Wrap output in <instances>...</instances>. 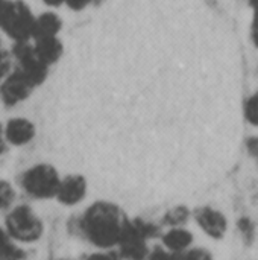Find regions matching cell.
Masks as SVG:
<instances>
[{
  "mask_svg": "<svg viewBox=\"0 0 258 260\" xmlns=\"http://www.w3.org/2000/svg\"><path fill=\"white\" fill-rule=\"evenodd\" d=\"M239 229L242 230L245 238H248L249 241L252 239V236H254V222L251 219H246V218L240 219L239 221Z\"/></svg>",
  "mask_w": 258,
  "mask_h": 260,
  "instance_id": "ffe728a7",
  "label": "cell"
},
{
  "mask_svg": "<svg viewBox=\"0 0 258 260\" xmlns=\"http://www.w3.org/2000/svg\"><path fill=\"white\" fill-rule=\"evenodd\" d=\"M149 260H182V254L179 253H167L163 248H155Z\"/></svg>",
  "mask_w": 258,
  "mask_h": 260,
  "instance_id": "e0dca14e",
  "label": "cell"
},
{
  "mask_svg": "<svg viewBox=\"0 0 258 260\" xmlns=\"http://www.w3.org/2000/svg\"><path fill=\"white\" fill-rule=\"evenodd\" d=\"M182 260H213L211 259V254L205 250H201V248H196V250H192L190 253L187 254H182Z\"/></svg>",
  "mask_w": 258,
  "mask_h": 260,
  "instance_id": "d6986e66",
  "label": "cell"
},
{
  "mask_svg": "<svg viewBox=\"0 0 258 260\" xmlns=\"http://www.w3.org/2000/svg\"><path fill=\"white\" fill-rule=\"evenodd\" d=\"M35 136L33 125L26 119H12L6 125V139L12 145H26Z\"/></svg>",
  "mask_w": 258,
  "mask_h": 260,
  "instance_id": "8fae6325",
  "label": "cell"
},
{
  "mask_svg": "<svg viewBox=\"0 0 258 260\" xmlns=\"http://www.w3.org/2000/svg\"><path fill=\"white\" fill-rule=\"evenodd\" d=\"M128 224L129 221L123 210L109 203L93 204L79 221L84 236L102 248L119 245Z\"/></svg>",
  "mask_w": 258,
  "mask_h": 260,
  "instance_id": "6da1fadb",
  "label": "cell"
},
{
  "mask_svg": "<svg viewBox=\"0 0 258 260\" xmlns=\"http://www.w3.org/2000/svg\"><path fill=\"white\" fill-rule=\"evenodd\" d=\"M47 5H50V6H58V5H61L64 0H44Z\"/></svg>",
  "mask_w": 258,
  "mask_h": 260,
  "instance_id": "d4e9b609",
  "label": "cell"
},
{
  "mask_svg": "<svg viewBox=\"0 0 258 260\" xmlns=\"http://www.w3.org/2000/svg\"><path fill=\"white\" fill-rule=\"evenodd\" d=\"M15 59L18 61V70L32 82V85H40L47 75V66H44L36 56L33 46L27 43H15L12 50Z\"/></svg>",
  "mask_w": 258,
  "mask_h": 260,
  "instance_id": "5b68a950",
  "label": "cell"
},
{
  "mask_svg": "<svg viewBox=\"0 0 258 260\" xmlns=\"http://www.w3.org/2000/svg\"><path fill=\"white\" fill-rule=\"evenodd\" d=\"M148 238L141 233L137 221H129L128 229L125 230L119 247H120V257L126 260H146L148 257Z\"/></svg>",
  "mask_w": 258,
  "mask_h": 260,
  "instance_id": "8992f818",
  "label": "cell"
},
{
  "mask_svg": "<svg viewBox=\"0 0 258 260\" xmlns=\"http://www.w3.org/2000/svg\"><path fill=\"white\" fill-rule=\"evenodd\" d=\"M61 29V18L56 14L46 12L35 18L33 23V38H43V37H56V34Z\"/></svg>",
  "mask_w": 258,
  "mask_h": 260,
  "instance_id": "7c38bea8",
  "label": "cell"
},
{
  "mask_svg": "<svg viewBox=\"0 0 258 260\" xmlns=\"http://www.w3.org/2000/svg\"><path fill=\"white\" fill-rule=\"evenodd\" d=\"M85 190H87L85 180L81 175H70L64 181H59L56 197L62 204L75 206L85 197Z\"/></svg>",
  "mask_w": 258,
  "mask_h": 260,
  "instance_id": "9c48e42d",
  "label": "cell"
},
{
  "mask_svg": "<svg viewBox=\"0 0 258 260\" xmlns=\"http://www.w3.org/2000/svg\"><path fill=\"white\" fill-rule=\"evenodd\" d=\"M246 117L252 125H257L258 120V99L257 96L254 94L252 98H249V101L246 102V108H245Z\"/></svg>",
  "mask_w": 258,
  "mask_h": 260,
  "instance_id": "2e32d148",
  "label": "cell"
},
{
  "mask_svg": "<svg viewBox=\"0 0 258 260\" xmlns=\"http://www.w3.org/2000/svg\"><path fill=\"white\" fill-rule=\"evenodd\" d=\"M23 257H24V253L18 250L17 247H14L12 244H9L6 250L0 254V260H21Z\"/></svg>",
  "mask_w": 258,
  "mask_h": 260,
  "instance_id": "ac0fdd59",
  "label": "cell"
},
{
  "mask_svg": "<svg viewBox=\"0 0 258 260\" xmlns=\"http://www.w3.org/2000/svg\"><path fill=\"white\" fill-rule=\"evenodd\" d=\"M6 229L9 236L21 242H33L43 233L41 221L27 206H20L8 215Z\"/></svg>",
  "mask_w": 258,
  "mask_h": 260,
  "instance_id": "7a4b0ae2",
  "label": "cell"
},
{
  "mask_svg": "<svg viewBox=\"0 0 258 260\" xmlns=\"http://www.w3.org/2000/svg\"><path fill=\"white\" fill-rule=\"evenodd\" d=\"M195 218L199 224V227L211 238L214 239H220L227 229H228V224H227V219L225 216L219 212V210H214L211 207H201L195 212Z\"/></svg>",
  "mask_w": 258,
  "mask_h": 260,
  "instance_id": "ba28073f",
  "label": "cell"
},
{
  "mask_svg": "<svg viewBox=\"0 0 258 260\" xmlns=\"http://www.w3.org/2000/svg\"><path fill=\"white\" fill-rule=\"evenodd\" d=\"M164 245L173 253H182L193 242V235L184 229H172L163 236Z\"/></svg>",
  "mask_w": 258,
  "mask_h": 260,
  "instance_id": "4fadbf2b",
  "label": "cell"
},
{
  "mask_svg": "<svg viewBox=\"0 0 258 260\" xmlns=\"http://www.w3.org/2000/svg\"><path fill=\"white\" fill-rule=\"evenodd\" d=\"M71 9H75V11H79V9H84L87 5H90L93 0H64Z\"/></svg>",
  "mask_w": 258,
  "mask_h": 260,
  "instance_id": "603a6c76",
  "label": "cell"
},
{
  "mask_svg": "<svg viewBox=\"0 0 258 260\" xmlns=\"http://www.w3.org/2000/svg\"><path fill=\"white\" fill-rule=\"evenodd\" d=\"M88 260H122V257L116 253H97L90 256Z\"/></svg>",
  "mask_w": 258,
  "mask_h": 260,
  "instance_id": "7402d4cb",
  "label": "cell"
},
{
  "mask_svg": "<svg viewBox=\"0 0 258 260\" xmlns=\"http://www.w3.org/2000/svg\"><path fill=\"white\" fill-rule=\"evenodd\" d=\"M35 17L29 11V8L17 0L11 3V9L2 24V29L15 41V43H27V40L33 34Z\"/></svg>",
  "mask_w": 258,
  "mask_h": 260,
  "instance_id": "277c9868",
  "label": "cell"
},
{
  "mask_svg": "<svg viewBox=\"0 0 258 260\" xmlns=\"http://www.w3.org/2000/svg\"><path fill=\"white\" fill-rule=\"evenodd\" d=\"M24 190L35 198H50L56 195L59 186L58 172L49 165H38L30 168L21 180Z\"/></svg>",
  "mask_w": 258,
  "mask_h": 260,
  "instance_id": "3957f363",
  "label": "cell"
},
{
  "mask_svg": "<svg viewBox=\"0 0 258 260\" xmlns=\"http://www.w3.org/2000/svg\"><path fill=\"white\" fill-rule=\"evenodd\" d=\"M14 201V189L9 183L0 181V209H6Z\"/></svg>",
  "mask_w": 258,
  "mask_h": 260,
  "instance_id": "9a60e30c",
  "label": "cell"
},
{
  "mask_svg": "<svg viewBox=\"0 0 258 260\" xmlns=\"http://www.w3.org/2000/svg\"><path fill=\"white\" fill-rule=\"evenodd\" d=\"M189 219V210L186 207H176L172 209L170 212H167L164 222H167L169 225H181Z\"/></svg>",
  "mask_w": 258,
  "mask_h": 260,
  "instance_id": "5bb4252c",
  "label": "cell"
},
{
  "mask_svg": "<svg viewBox=\"0 0 258 260\" xmlns=\"http://www.w3.org/2000/svg\"><path fill=\"white\" fill-rule=\"evenodd\" d=\"M9 66H11V62H9L8 55L0 49V78H2V76H5V75L8 73Z\"/></svg>",
  "mask_w": 258,
  "mask_h": 260,
  "instance_id": "44dd1931",
  "label": "cell"
},
{
  "mask_svg": "<svg viewBox=\"0 0 258 260\" xmlns=\"http://www.w3.org/2000/svg\"><path fill=\"white\" fill-rule=\"evenodd\" d=\"M249 2H251V5H252V6H254V8H255V6H257V0H249Z\"/></svg>",
  "mask_w": 258,
  "mask_h": 260,
  "instance_id": "484cf974",
  "label": "cell"
},
{
  "mask_svg": "<svg viewBox=\"0 0 258 260\" xmlns=\"http://www.w3.org/2000/svg\"><path fill=\"white\" fill-rule=\"evenodd\" d=\"M9 245V241H8V236L6 233L0 229V254L6 250V247Z\"/></svg>",
  "mask_w": 258,
  "mask_h": 260,
  "instance_id": "cb8c5ba5",
  "label": "cell"
},
{
  "mask_svg": "<svg viewBox=\"0 0 258 260\" xmlns=\"http://www.w3.org/2000/svg\"><path fill=\"white\" fill-rule=\"evenodd\" d=\"M32 82L17 69L12 72L0 87V96L6 105H15L24 101L32 91Z\"/></svg>",
  "mask_w": 258,
  "mask_h": 260,
  "instance_id": "52a82bcc",
  "label": "cell"
},
{
  "mask_svg": "<svg viewBox=\"0 0 258 260\" xmlns=\"http://www.w3.org/2000/svg\"><path fill=\"white\" fill-rule=\"evenodd\" d=\"M0 133H2V129H0ZM0 148H2V146H0Z\"/></svg>",
  "mask_w": 258,
  "mask_h": 260,
  "instance_id": "4316f807",
  "label": "cell"
},
{
  "mask_svg": "<svg viewBox=\"0 0 258 260\" xmlns=\"http://www.w3.org/2000/svg\"><path fill=\"white\" fill-rule=\"evenodd\" d=\"M33 50L40 61L44 66H50L56 62L62 53V44L56 37H43V38H35V46Z\"/></svg>",
  "mask_w": 258,
  "mask_h": 260,
  "instance_id": "30bf717a",
  "label": "cell"
}]
</instances>
